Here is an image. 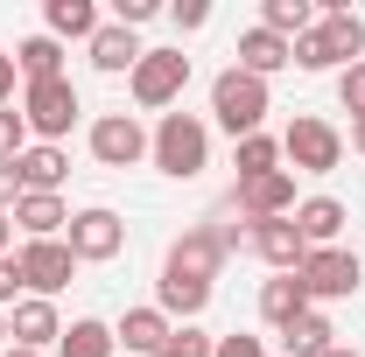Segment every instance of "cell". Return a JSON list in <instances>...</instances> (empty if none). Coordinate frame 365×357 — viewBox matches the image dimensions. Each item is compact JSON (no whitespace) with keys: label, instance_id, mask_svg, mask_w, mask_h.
Listing matches in <instances>:
<instances>
[{"label":"cell","instance_id":"cell-1","mask_svg":"<svg viewBox=\"0 0 365 357\" xmlns=\"http://www.w3.org/2000/svg\"><path fill=\"white\" fill-rule=\"evenodd\" d=\"M225 231H182L176 245H169V260H162V280H155V309L169 315V322H197L204 315V302H211V280H218V267H225Z\"/></svg>","mask_w":365,"mask_h":357},{"label":"cell","instance_id":"cell-2","mask_svg":"<svg viewBox=\"0 0 365 357\" xmlns=\"http://www.w3.org/2000/svg\"><path fill=\"white\" fill-rule=\"evenodd\" d=\"M288 56H295L302 70H337V63L351 70V63H365V21L344 7V0H323V7H317V28L295 36Z\"/></svg>","mask_w":365,"mask_h":357},{"label":"cell","instance_id":"cell-3","mask_svg":"<svg viewBox=\"0 0 365 357\" xmlns=\"http://www.w3.org/2000/svg\"><path fill=\"white\" fill-rule=\"evenodd\" d=\"M148 161H155L162 176H176V182L204 176V169H211V127H204L197 112H162V127L148 134Z\"/></svg>","mask_w":365,"mask_h":357},{"label":"cell","instance_id":"cell-4","mask_svg":"<svg viewBox=\"0 0 365 357\" xmlns=\"http://www.w3.org/2000/svg\"><path fill=\"white\" fill-rule=\"evenodd\" d=\"M211 112H218V127H225L232 140H246V134L267 127L274 91H267V78H246V70L232 63V70H218V85H211Z\"/></svg>","mask_w":365,"mask_h":357},{"label":"cell","instance_id":"cell-5","mask_svg":"<svg viewBox=\"0 0 365 357\" xmlns=\"http://www.w3.org/2000/svg\"><path fill=\"white\" fill-rule=\"evenodd\" d=\"M78 112H85V98H78V85L71 78H49V85H21V119H29V134L43 140V147H56V140L78 127Z\"/></svg>","mask_w":365,"mask_h":357},{"label":"cell","instance_id":"cell-6","mask_svg":"<svg viewBox=\"0 0 365 357\" xmlns=\"http://www.w3.org/2000/svg\"><path fill=\"white\" fill-rule=\"evenodd\" d=\"M63 245H71V260H78V267H106V260H120V252H127V218H120V211H106V203L71 211Z\"/></svg>","mask_w":365,"mask_h":357},{"label":"cell","instance_id":"cell-7","mask_svg":"<svg viewBox=\"0 0 365 357\" xmlns=\"http://www.w3.org/2000/svg\"><path fill=\"white\" fill-rule=\"evenodd\" d=\"M295 280H302V294H309V309H323V302H344V294H359V252H344V245H317L302 267H295Z\"/></svg>","mask_w":365,"mask_h":357},{"label":"cell","instance_id":"cell-8","mask_svg":"<svg viewBox=\"0 0 365 357\" xmlns=\"http://www.w3.org/2000/svg\"><path fill=\"white\" fill-rule=\"evenodd\" d=\"M281 154L295 161V176H330V169L344 161V134H337L330 119H317V112H302V119L281 134Z\"/></svg>","mask_w":365,"mask_h":357},{"label":"cell","instance_id":"cell-9","mask_svg":"<svg viewBox=\"0 0 365 357\" xmlns=\"http://www.w3.org/2000/svg\"><path fill=\"white\" fill-rule=\"evenodd\" d=\"M182 85H190V56L182 49H140V63H134V105L140 112L176 105Z\"/></svg>","mask_w":365,"mask_h":357},{"label":"cell","instance_id":"cell-10","mask_svg":"<svg viewBox=\"0 0 365 357\" xmlns=\"http://www.w3.org/2000/svg\"><path fill=\"white\" fill-rule=\"evenodd\" d=\"M91 161L98 169H134V161H148V127H140L134 112L91 119Z\"/></svg>","mask_w":365,"mask_h":357},{"label":"cell","instance_id":"cell-11","mask_svg":"<svg viewBox=\"0 0 365 357\" xmlns=\"http://www.w3.org/2000/svg\"><path fill=\"white\" fill-rule=\"evenodd\" d=\"M21 280H29V294H56V287H71V273H78V260H71V245L63 238H21Z\"/></svg>","mask_w":365,"mask_h":357},{"label":"cell","instance_id":"cell-12","mask_svg":"<svg viewBox=\"0 0 365 357\" xmlns=\"http://www.w3.org/2000/svg\"><path fill=\"white\" fill-rule=\"evenodd\" d=\"M232 203H239L253 224H260V218H295V176H288V169H267V176L239 182Z\"/></svg>","mask_w":365,"mask_h":357},{"label":"cell","instance_id":"cell-13","mask_svg":"<svg viewBox=\"0 0 365 357\" xmlns=\"http://www.w3.org/2000/svg\"><path fill=\"white\" fill-rule=\"evenodd\" d=\"M7 336H14L21 351H49V343H63V315H56V302L21 294V302L7 309Z\"/></svg>","mask_w":365,"mask_h":357},{"label":"cell","instance_id":"cell-14","mask_svg":"<svg viewBox=\"0 0 365 357\" xmlns=\"http://www.w3.org/2000/svg\"><path fill=\"white\" fill-rule=\"evenodd\" d=\"M253 252H260L274 273H295L302 260H309V238L295 231V218H260L253 224Z\"/></svg>","mask_w":365,"mask_h":357},{"label":"cell","instance_id":"cell-15","mask_svg":"<svg viewBox=\"0 0 365 357\" xmlns=\"http://www.w3.org/2000/svg\"><path fill=\"white\" fill-rule=\"evenodd\" d=\"M14 176H21V196H56L63 176H71V154H63V147H43V140H29V154L14 161Z\"/></svg>","mask_w":365,"mask_h":357},{"label":"cell","instance_id":"cell-16","mask_svg":"<svg viewBox=\"0 0 365 357\" xmlns=\"http://www.w3.org/2000/svg\"><path fill=\"white\" fill-rule=\"evenodd\" d=\"M91 70H106V78H134V63H140V36L134 28H120V21H98V36H91Z\"/></svg>","mask_w":365,"mask_h":357},{"label":"cell","instance_id":"cell-17","mask_svg":"<svg viewBox=\"0 0 365 357\" xmlns=\"http://www.w3.org/2000/svg\"><path fill=\"white\" fill-rule=\"evenodd\" d=\"M169 336H176V322L155 309V302H148V309H127L120 322H113V343H127V351H140V357H155Z\"/></svg>","mask_w":365,"mask_h":357},{"label":"cell","instance_id":"cell-18","mask_svg":"<svg viewBox=\"0 0 365 357\" xmlns=\"http://www.w3.org/2000/svg\"><path fill=\"white\" fill-rule=\"evenodd\" d=\"M43 36H56V43H91V36H98V7H91V0H49L43 7Z\"/></svg>","mask_w":365,"mask_h":357},{"label":"cell","instance_id":"cell-19","mask_svg":"<svg viewBox=\"0 0 365 357\" xmlns=\"http://www.w3.org/2000/svg\"><path fill=\"white\" fill-rule=\"evenodd\" d=\"M295 56H288V43L274 36V28H246L239 36V70L246 78H274V70H288Z\"/></svg>","mask_w":365,"mask_h":357},{"label":"cell","instance_id":"cell-20","mask_svg":"<svg viewBox=\"0 0 365 357\" xmlns=\"http://www.w3.org/2000/svg\"><path fill=\"white\" fill-rule=\"evenodd\" d=\"M295 231L309 238V252H317V245H337V231H344V203H337V196H302V203H295Z\"/></svg>","mask_w":365,"mask_h":357},{"label":"cell","instance_id":"cell-21","mask_svg":"<svg viewBox=\"0 0 365 357\" xmlns=\"http://www.w3.org/2000/svg\"><path fill=\"white\" fill-rule=\"evenodd\" d=\"M14 70H21V85H49V78H63V43H56V36H29V43L14 49Z\"/></svg>","mask_w":365,"mask_h":357},{"label":"cell","instance_id":"cell-22","mask_svg":"<svg viewBox=\"0 0 365 357\" xmlns=\"http://www.w3.org/2000/svg\"><path fill=\"white\" fill-rule=\"evenodd\" d=\"M281 343H288V357H323V351H337V329H330L323 309H309V315H295L281 329Z\"/></svg>","mask_w":365,"mask_h":357},{"label":"cell","instance_id":"cell-23","mask_svg":"<svg viewBox=\"0 0 365 357\" xmlns=\"http://www.w3.org/2000/svg\"><path fill=\"white\" fill-rule=\"evenodd\" d=\"M260 315H267L274 329H288L295 315H309V294H302V280H295V273L267 280V287H260Z\"/></svg>","mask_w":365,"mask_h":357},{"label":"cell","instance_id":"cell-24","mask_svg":"<svg viewBox=\"0 0 365 357\" xmlns=\"http://www.w3.org/2000/svg\"><path fill=\"white\" fill-rule=\"evenodd\" d=\"M14 224H21L29 238H63L71 211H63V196H21V203H14Z\"/></svg>","mask_w":365,"mask_h":357},{"label":"cell","instance_id":"cell-25","mask_svg":"<svg viewBox=\"0 0 365 357\" xmlns=\"http://www.w3.org/2000/svg\"><path fill=\"white\" fill-rule=\"evenodd\" d=\"M63 357H113L120 343H113V322H98V315H78L71 329H63V343H56Z\"/></svg>","mask_w":365,"mask_h":357},{"label":"cell","instance_id":"cell-26","mask_svg":"<svg viewBox=\"0 0 365 357\" xmlns=\"http://www.w3.org/2000/svg\"><path fill=\"white\" fill-rule=\"evenodd\" d=\"M260 28H274L281 43H295V36L317 28V7L309 0H260Z\"/></svg>","mask_w":365,"mask_h":357},{"label":"cell","instance_id":"cell-27","mask_svg":"<svg viewBox=\"0 0 365 357\" xmlns=\"http://www.w3.org/2000/svg\"><path fill=\"white\" fill-rule=\"evenodd\" d=\"M232 161H239V182H253V176H267L274 161H281V140L246 134V140H232Z\"/></svg>","mask_w":365,"mask_h":357},{"label":"cell","instance_id":"cell-28","mask_svg":"<svg viewBox=\"0 0 365 357\" xmlns=\"http://www.w3.org/2000/svg\"><path fill=\"white\" fill-rule=\"evenodd\" d=\"M21 154H29V119H21L14 105H0V169L21 161Z\"/></svg>","mask_w":365,"mask_h":357},{"label":"cell","instance_id":"cell-29","mask_svg":"<svg viewBox=\"0 0 365 357\" xmlns=\"http://www.w3.org/2000/svg\"><path fill=\"white\" fill-rule=\"evenodd\" d=\"M211 343H218V336H204L197 322H176V336H169L155 357H211Z\"/></svg>","mask_w":365,"mask_h":357},{"label":"cell","instance_id":"cell-30","mask_svg":"<svg viewBox=\"0 0 365 357\" xmlns=\"http://www.w3.org/2000/svg\"><path fill=\"white\" fill-rule=\"evenodd\" d=\"M337 98H344V112H351V119L365 112V63H351V70H337Z\"/></svg>","mask_w":365,"mask_h":357},{"label":"cell","instance_id":"cell-31","mask_svg":"<svg viewBox=\"0 0 365 357\" xmlns=\"http://www.w3.org/2000/svg\"><path fill=\"white\" fill-rule=\"evenodd\" d=\"M21 287H29V280H21V260L7 252V260H0V315H7L14 302H21Z\"/></svg>","mask_w":365,"mask_h":357},{"label":"cell","instance_id":"cell-32","mask_svg":"<svg viewBox=\"0 0 365 357\" xmlns=\"http://www.w3.org/2000/svg\"><path fill=\"white\" fill-rule=\"evenodd\" d=\"M155 14H162V0H120V7H113L120 28H140V21H155Z\"/></svg>","mask_w":365,"mask_h":357},{"label":"cell","instance_id":"cell-33","mask_svg":"<svg viewBox=\"0 0 365 357\" xmlns=\"http://www.w3.org/2000/svg\"><path fill=\"white\" fill-rule=\"evenodd\" d=\"M169 21H176L182 36H197V28L211 21V7H204V0H176V7H169Z\"/></svg>","mask_w":365,"mask_h":357},{"label":"cell","instance_id":"cell-34","mask_svg":"<svg viewBox=\"0 0 365 357\" xmlns=\"http://www.w3.org/2000/svg\"><path fill=\"white\" fill-rule=\"evenodd\" d=\"M211 357H267V351H260V336H239V329H232V336L211 343Z\"/></svg>","mask_w":365,"mask_h":357},{"label":"cell","instance_id":"cell-35","mask_svg":"<svg viewBox=\"0 0 365 357\" xmlns=\"http://www.w3.org/2000/svg\"><path fill=\"white\" fill-rule=\"evenodd\" d=\"M14 203H21V176H14V161H7V169H0V218H7Z\"/></svg>","mask_w":365,"mask_h":357},{"label":"cell","instance_id":"cell-36","mask_svg":"<svg viewBox=\"0 0 365 357\" xmlns=\"http://www.w3.org/2000/svg\"><path fill=\"white\" fill-rule=\"evenodd\" d=\"M14 85H21V70H14V56L0 49V105H14Z\"/></svg>","mask_w":365,"mask_h":357},{"label":"cell","instance_id":"cell-37","mask_svg":"<svg viewBox=\"0 0 365 357\" xmlns=\"http://www.w3.org/2000/svg\"><path fill=\"white\" fill-rule=\"evenodd\" d=\"M14 252V218H0V260Z\"/></svg>","mask_w":365,"mask_h":357},{"label":"cell","instance_id":"cell-38","mask_svg":"<svg viewBox=\"0 0 365 357\" xmlns=\"http://www.w3.org/2000/svg\"><path fill=\"white\" fill-rule=\"evenodd\" d=\"M351 154H365V112L351 119Z\"/></svg>","mask_w":365,"mask_h":357},{"label":"cell","instance_id":"cell-39","mask_svg":"<svg viewBox=\"0 0 365 357\" xmlns=\"http://www.w3.org/2000/svg\"><path fill=\"white\" fill-rule=\"evenodd\" d=\"M0 357H43V351H21V343H7V351H0Z\"/></svg>","mask_w":365,"mask_h":357},{"label":"cell","instance_id":"cell-40","mask_svg":"<svg viewBox=\"0 0 365 357\" xmlns=\"http://www.w3.org/2000/svg\"><path fill=\"white\" fill-rule=\"evenodd\" d=\"M323 357H359V351H351V343H337V351H323Z\"/></svg>","mask_w":365,"mask_h":357},{"label":"cell","instance_id":"cell-41","mask_svg":"<svg viewBox=\"0 0 365 357\" xmlns=\"http://www.w3.org/2000/svg\"><path fill=\"white\" fill-rule=\"evenodd\" d=\"M0 343H7V315H0Z\"/></svg>","mask_w":365,"mask_h":357}]
</instances>
